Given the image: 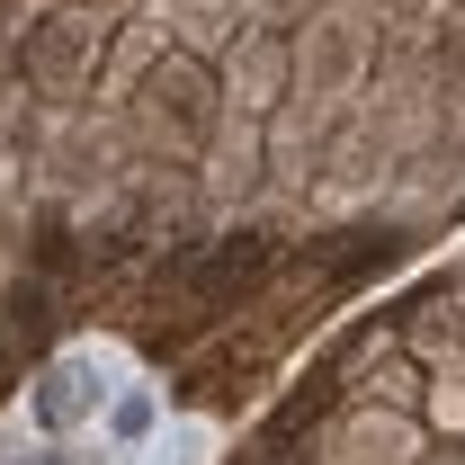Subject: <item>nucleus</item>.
<instances>
[{
	"label": "nucleus",
	"mask_w": 465,
	"mask_h": 465,
	"mask_svg": "<svg viewBox=\"0 0 465 465\" xmlns=\"http://www.w3.org/2000/svg\"><path fill=\"white\" fill-rule=\"evenodd\" d=\"M81 403H99V394L81 385V358H63L54 376H45V420H54V430H63V420H72V411H81Z\"/></svg>",
	"instance_id": "f03ea898"
},
{
	"label": "nucleus",
	"mask_w": 465,
	"mask_h": 465,
	"mask_svg": "<svg viewBox=\"0 0 465 465\" xmlns=\"http://www.w3.org/2000/svg\"><path fill=\"white\" fill-rule=\"evenodd\" d=\"M153 420H162V394H153V385H125V394L108 403V439H116V448H143Z\"/></svg>",
	"instance_id": "f257e3e1"
}]
</instances>
